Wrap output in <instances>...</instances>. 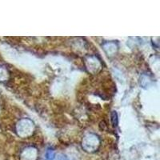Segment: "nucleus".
Listing matches in <instances>:
<instances>
[{
    "label": "nucleus",
    "instance_id": "2",
    "mask_svg": "<svg viewBox=\"0 0 160 160\" xmlns=\"http://www.w3.org/2000/svg\"><path fill=\"white\" fill-rule=\"evenodd\" d=\"M112 120H113V124L114 126L117 125V122H118V119H117V114L115 111L112 113Z\"/></svg>",
    "mask_w": 160,
    "mask_h": 160
},
{
    "label": "nucleus",
    "instance_id": "1",
    "mask_svg": "<svg viewBox=\"0 0 160 160\" xmlns=\"http://www.w3.org/2000/svg\"><path fill=\"white\" fill-rule=\"evenodd\" d=\"M46 160H55V153L51 149H48L46 153Z\"/></svg>",
    "mask_w": 160,
    "mask_h": 160
}]
</instances>
